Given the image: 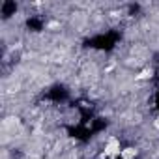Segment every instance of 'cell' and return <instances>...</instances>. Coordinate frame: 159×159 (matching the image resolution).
I'll return each mask as SVG.
<instances>
[{"mask_svg":"<svg viewBox=\"0 0 159 159\" xmlns=\"http://www.w3.org/2000/svg\"><path fill=\"white\" fill-rule=\"evenodd\" d=\"M120 140L116 139V137H111L109 140H107V144H105V150H103V157H116V155H120Z\"/></svg>","mask_w":159,"mask_h":159,"instance_id":"obj_1","label":"cell"},{"mask_svg":"<svg viewBox=\"0 0 159 159\" xmlns=\"http://www.w3.org/2000/svg\"><path fill=\"white\" fill-rule=\"evenodd\" d=\"M137 148H133V146H129V148H124L122 152H120V157L122 159H135L137 157Z\"/></svg>","mask_w":159,"mask_h":159,"instance_id":"obj_2","label":"cell"}]
</instances>
